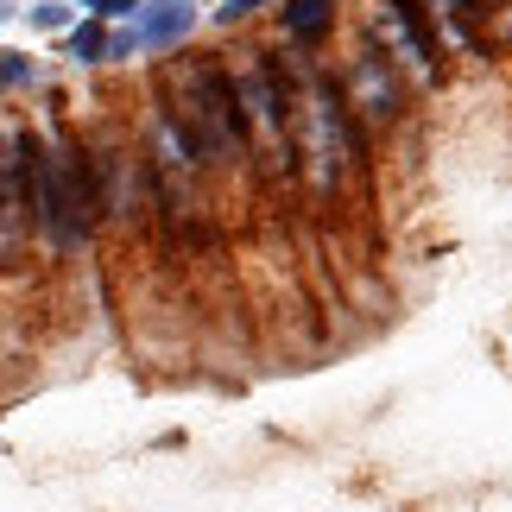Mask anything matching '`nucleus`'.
Here are the masks:
<instances>
[{
	"mask_svg": "<svg viewBox=\"0 0 512 512\" xmlns=\"http://www.w3.org/2000/svg\"><path fill=\"white\" fill-rule=\"evenodd\" d=\"M234 83V114H241V146H253L266 159V171H291L298 152H291V108H285V83L266 64H247Z\"/></svg>",
	"mask_w": 512,
	"mask_h": 512,
	"instance_id": "obj_3",
	"label": "nucleus"
},
{
	"mask_svg": "<svg viewBox=\"0 0 512 512\" xmlns=\"http://www.w3.org/2000/svg\"><path fill=\"white\" fill-rule=\"evenodd\" d=\"M291 121H298V140H291V152H304V159H310V177H317L323 190H336L342 171H348V159H354V133H348L342 89H336V83H310V89H304V108H291Z\"/></svg>",
	"mask_w": 512,
	"mask_h": 512,
	"instance_id": "obj_4",
	"label": "nucleus"
},
{
	"mask_svg": "<svg viewBox=\"0 0 512 512\" xmlns=\"http://www.w3.org/2000/svg\"><path fill=\"white\" fill-rule=\"evenodd\" d=\"M32 228V133H0V266Z\"/></svg>",
	"mask_w": 512,
	"mask_h": 512,
	"instance_id": "obj_5",
	"label": "nucleus"
},
{
	"mask_svg": "<svg viewBox=\"0 0 512 512\" xmlns=\"http://www.w3.org/2000/svg\"><path fill=\"white\" fill-rule=\"evenodd\" d=\"M184 32H190V0H159V7L140 19V32H133L121 51H133V45H177Z\"/></svg>",
	"mask_w": 512,
	"mask_h": 512,
	"instance_id": "obj_8",
	"label": "nucleus"
},
{
	"mask_svg": "<svg viewBox=\"0 0 512 512\" xmlns=\"http://www.w3.org/2000/svg\"><path fill=\"white\" fill-rule=\"evenodd\" d=\"M171 95H177V108L165 114V121L184 133V146L203 165H228L234 152H241V114H234L228 70H215V64H177L171 70Z\"/></svg>",
	"mask_w": 512,
	"mask_h": 512,
	"instance_id": "obj_2",
	"label": "nucleus"
},
{
	"mask_svg": "<svg viewBox=\"0 0 512 512\" xmlns=\"http://www.w3.org/2000/svg\"><path fill=\"white\" fill-rule=\"evenodd\" d=\"M329 26H336V0H285V32L298 45H317Z\"/></svg>",
	"mask_w": 512,
	"mask_h": 512,
	"instance_id": "obj_9",
	"label": "nucleus"
},
{
	"mask_svg": "<svg viewBox=\"0 0 512 512\" xmlns=\"http://www.w3.org/2000/svg\"><path fill=\"white\" fill-rule=\"evenodd\" d=\"M19 76H26V57H19V51H0V89L19 83Z\"/></svg>",
	"mask_w": 512,
	"mask_h": 512,
	"instance_id": "obj_11",
	"label": "nucleus"
},
{
	"mask_svg": "<svg viewBox=\"0 0 512 512\" xmlns=\"http://www.w3.org/2000/svg\"><path fill=\"white\" fill-rule=\"evenodd\" d=\"M83 7H95V13H133L140 0H83Z\"/></svg>",
	"mask_w": 512,
	"mask_h": 512,
	"instance_id": "obj_12",
	"label": "nucleus"
},
{
	"mask_svg": "<svg viewBox=\"0 0 512 512\" xmlns=\"http://www.w3.org/2000/svg\"><path fill=\"white\" fill-rule=\"evenodd\" d=\"M95 209H102V196H95V171L76 152V140L64 133L51 146L32 140V222L51 234V247H83Z\"/></svg>",
	"mask_w": 512,
	"mask_h": 512,
	"instance_id": "obj_1",
	"label": "nucleus"
},
{
	"mask_svg": "<svg viewBox=\"0 0 512 512\" xmlns=\"http://www.w3.org/2000/svg\"><path fill=\"white\" fill-rule=\"evenodd\" d=\"M380 32H386L424 76H437V32L424 26L418 0H380Z\"/></svg>",
	"mask_w": 512,
	"mask_h": 512,
	"instance_id": "obj_7",
	"label": "nucleus"
},
{
	"mask_svg": "<svg viewBox=\"0 0 512 512\" xmlns=\"http://www.w3.org/2000/svg\"><path fill=\"white\" fill-rule=\"evenodd\" d=\"M108 51V38H102V26H83V32H70V57H83V64H95V57Z\"/></svg>",
	"mask_w": 512,
	"mask_h": 512,
	"instance_id": "obj_10",
	"label": "nucleus"
},
{
	"mask_svg": "<svg viewBox=\"0 0 512 512\" xmlns=\"http://www.w3.org/2000/svg\"><path fill=\"white\" fill-rule=\"evenodd\" d=\"M253 7H266V0H222V19H241V13H253Z\"/></svg>",
	"mask_w": 512,
	"mask_h": 512,
	"instance_id": "obj_13",
	"label": "nucleus"
},
{
	"mask_svg": "<svg viewBox=\"0 0 512 512\" xmlns=\"http://www.w3.org/2000/svg\"><path fill=\"white\" fill-rule=\"evenodd\" d=\"M342 108H354L367 127H386V121H399V76H392V64H386L380 51H361V57L348 64Z\"/></svg>",
	"mask_w": 512,
	"mask_h": 512,
	"instance_id": "obj_6",
	"label": "nucleus"
}]
</instances>
